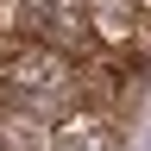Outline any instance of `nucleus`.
I'll return each instance as SVG.
<instances>
[{
    "label": "nucleus",
    "instance_id": "5",
    "mask_svg": "<svg viewBox=\"0 0 151 151\" xmlns=\"http://www.w3.org/2000/svg\"><path fill=\"white\" fill-rule=\"evenodd\" d=\"M0 151H57V126L38 107H0Z\"/></svg>",
    "mask_w": 151,
    "mask_h": 151
},
{
    "label": "nucleus",
    "instance_id": "6",
    "mask_svg": "<svg viewBox=\"0 0 151 151\" xmlns=\"http://www.w3.org/2000/svg\"><path fill=\"white\" fill-rule=\"evenodd\" d=\"M145 6H151V0H145Z\"/></svg>",
    "mask_w": 151,
    "mask_h": 151
},
{
    "label": "nucleus",
    "instance_id": "3",
    "mask_svg": "<svg viewBox=\"0 0 151 151\" xmlns=\"http://www.w3.org/2000/svg\"><path fill=\"white\" fill-rule=\"evenodd\" d=\"M145 25V0H88V38L101 50H126Z\"/></svg>",
    "mask_w": 151,
    "mask_h": 151
},
{
    "label": "nucleus",
    "instance_id": "2",
    "mask_svg": "<svg viewBox=\"0 0 151 151\" xmlns=\"http://www.w3.org/2000/svg\"><path fill=\"white\" fill-rule=\"evenodd\" d=\"M19 25L44 44L82 50L88 44V0H19Z\"/></svg>",
    "mask_w": 151,
    "mask_h": 151
},
{
    "label": "nucleus",
    "instance_id": "1",
    "mask_svg": "<svg viewBox=\"0 0 151 151\" xmlns=\"http://www.w3.org/2000/svg\"><path fill=\"white\" fill-rule=\"evenodd\" d=\"M0 88H6V101H13V107L63 113L76 94H82L76 50L44 44V38H25V44H19V50H6V63H0Z\"/></svg>",
    "mask_w": 151,
    "mask_h": 151
},
{
    "label": "nucleus",
    "instance_id": "4",
    "mask_svg": "<svg viewBox=\"0 0 151 151\" xmlns=\"http://www.w3.org/2000/svg\"><path fill=\"white\" fill-rule=\"evenodd\" d=\"M57 151H120V120L113 113H69V120H57Z\"/></svg>",
    "mask_w": 151,
    "mask_h": 151
}]
</instances>
